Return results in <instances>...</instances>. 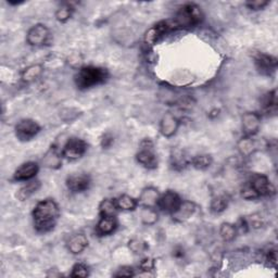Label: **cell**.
<instances>
[{
    "mask_svg": "<svg viewBox=\"0 0 278 278\" xmlns=\"http://www.w3.org/2000/svg\"><path fill=\"white\" fill-rule=\"evenodd\" d=\"M60 216V208L55 200L45 199L34 207L33 219L35 229L46 234L55 228Z\"/></svg>",
    "mask_w": 278,
    "mask_h": 278,
    "instance_id": "cell-1",
    "label": "cell"
},
{
    "mask_svg": "<svg viewBox=\"0 0 278 278\" xmlns=\"http://www.w3.org/2000/svg\"><path fill=\"white\" fill-rule=\"evenodd\" d=\"M109 78L107 68L100 66H83L75 75V84L80 89H87L91 87L104 84Z\"/></svg>",
    "mask_w": 278,
    "mask_h": 278,
    "instance_id": "cell-2",
    "label": "cell"
},
{
    "mask_svg": "<svg viewBox=\"0 0 278 278\" xmlns=\"http://www.w3.org/2000/svg\"><path fill=\"white\" fill-rule=\"evenodd\" d=\"M172 20L177 30L190 29L202 22L203 12L196 4H186L179 8L175 17Z\"/></svg>",
    "mask_w": 278,
    "mask_h": 278,
    "instance_id": "cell-3",
    "label": "cell"
},
{
    "mask_svg": "<svg viewBox=\"0 0 278 278\" xmlns=\"http://www.w3.org/2000/svg\"><path fill=\"white\" fill-rule=\"evenodd\" d=\"M269 147L268 142L263 137L245 136L239 139L237 149L242 156H250L258 151H264Z\"/></svg>",
    "mask_w": 278,
    "mask_h": 278,
    "instance_id": "cell-4",
    "label": "cell"
},
{
    "mask_svg": "<svg viewBox=\"0 0 278 278\" xmlns=\"http://www.w3.org/2000/svg\"><path fill=\"white\" fill-rule=\"evenodd\" d=\"M136 160L148 170H154L158 168V158L154 153L153 143L150 139H144L141 143L139 150L136 154Z\"/></svg>",
    "mask_w": 278,
    "mask_h": 278,
    "instance_id": "cell-5",
    "label": "cell"
},
{
    "mask_svg": "<svg viewBox=\"0 0 278 278\" xmlns=\"http://www.w3.org/2000/svg\"><path fill=\"white\" fill-rule=\"evenodd\" d=\"M40 132L37 122L31 119L21 120L15 126V135L22 142H29Z\"/></svg>",
    "mask_w": 278,
    "mask_h": 278,
    "instance_id": "cell-6",
    "label": "cell"
},
{
    "mask_svg": "<svg viewBox=\"0 0 278 278\" xmlns=\"http://www.w3.org/2000/svg\"><path fill=\"white\" fill-rule=\"evenodd\" d=\"M87 150V144L80 138H70L63 147L62 154L68 160H77L82 158Z\"/></svg>",
    "mask_w": 278,
    "mask_h": 278,
    "instance_id": "cell-7",
    "label": "cell"
},
{
    "mask_svg": "<svg viewBox=\"0 0 278 278\" xmlns=\"http://www.w3.org/2000/svg\"><path fill=\"white\" fill-rule=\"evenodd\" d=\"M182 200L176 194L175 191L168 190L165 191L163 195L160 196L159 201L156 206H158L161 211L168 213V214H174L177 210L179 205L181 204Z\"/></svg>",
    "mask_w": 278,
    "mask_h": 278,
    "instance_id": "cell-8",
    "label": "cell"
},
{
    "mask_svg": "<svg viewBox=\"0 0 278 278\" xmlns=\"http://www.w3.org/2000/svg\"><path fill=\"white\" fill-rule=\"evenodd\" d=\"M49 30L47 29L46 25L43 24H36L33 28L30 29L26 35V41L29 42V45L34 47H41L46 45L49 39Z\"/></svg>",
    "mask_w": 278,
    "mask_h": 278,
    "instance_id": "cell-9",
    "label": "cell"
},
{
    "mask_svg": "<svg viewBox=\"0 0 278 278\" xmlns=\"http://www.w3.org/2000/svg\"><path fill=\"white\" fill-rule=\"evenodd\" d=\"M249 182L251 186L254 188L259 197H271L276 193V189L273 186L271 180H269L265 175L258 174V175H254L252 177L251 181Z\"/></svg>",
    "mask_w": 278,
    "mask_h": 278,
    "instance_id": "cell-10",
    "label": "cell"
},
{
    "mask_svg": "<svg viewBox=\"0 0 278 278\" xmlns=\"http://www.w3.org/2000/svg\"><path fill=\"white\" fill-rule=\"evenodd\" d=\"M90 186V177L87 174H73L66 179V187L74 194L83 193Z\"/></svg>",
    "mask_w": 278,
    "mask_h": 278,
    "instance_id": "cell-11",
    "label": "cell"
},
{
    "mask_svg": "<svg viewBox=\"0 0 278 278\" xmlns=\"http://www.w3.org/2000/svg\"><path fill=\"white\" fill-rule=\"evenodd\" d=\"M242 129L246 136L257 135L261 127V117L256 112H246L241 118Z\"/></svg>",
    "mask_w": 278,
    "mask_h": 278,
    "instance_id": "cell-12",
    "label": "cell"
},
{
    "mask_svg": "<svg viewBox=\"0 0 278 278\" xmlns=\"http://www.w3.org/2000/svg\"><path fill=\"white\" fill-rule=\"evenodd\" d=\"M256 66L258 71L263 75H271L277 67V59L273 56L265 54H259L254 58Z\"/></svg>",
    "mask_w": 278,
    "mask_h": 278,
    "instance_id": "cell-13",
    "label": "cell"
},
{
    "mask_svg": "<svg viewBox=\"0 0 278 278\" xmlns=\"http://www.w3.org/2000/svg\"><path fill=\"white\" fill-rule=\"evenodd\" d=\"M180 122L175 115H173L172 113H167L160 122V132L164 137L171 138L176 134Z\"/></svg>",
    "mask_w": 278,
    "mask_h": 278,
    "instance_id": "cell-14",
    "label": "cell"
},
{
    "mask_svg": "<svg viewBox=\"0 0 278 278\" xmlns=\"http://www.w3.org/2000/svg\"><path fill=\"white\" fill-rule=\"evenodd\" d=\"M39 171V167L36 162H26L14 172L13 179L16 181H24L33 179Z\"/></svg>",
    "mask_w": 278,
    "mask_h": 278,
    "instance_id": "cell-15",
    "label": "cell"
},
{
    "mask_svg": "<svg viewBox=\"0 0 278 278\" xmlns=\"http://www.w3.org/2000/svg\"><path fill=\"white\" fill-rule=\"evenodd\" d=\"M62 155L63 154L60 152L57 146H51L42 158L43 167L52 170H58L61 168V164H62Z\"/></svg>",
    "mask_w": 278,
    "mask_h": 278,
    "instance_id": "cell-16",
    "label": "cell"
},
{
    "mask_svg": "<svg viewBox=\"0 0 278 278\" xmlns=\"http://www.w3.org/2000/svg\"><path fill=\"white\" fill-rule=\"evenodd\" d=\"M159 198L160 194L158 189H155L154 187H146L145 189H143L141 196H139L138 203L142 206L154 207L158 204Z\"/></svg>",
    "mask_w": 278,
    "mask_h": 278,
    "instance_id": "cell-17",
    "label": "cell"
},
{
    "mask_svg": "<svg viewBox=\"0 0 278 278\" xmlns=\"http://www.w3.org/2000/svg\"><path fill=\"white\" fill-rule=\"evenodd\" d=\"M197 211V205L191 201H182L179 205L178 210L172 214L173 219L176 222L182 223L188 221L191 216H193Z\"/></svg>",
    "mask_w": 278,
    "mask_h": 278,
    "instance_id": "cell-18",
    "label": "cell"
},
{
    "mask_svg": "<svg viewBox=\"0 0 278 278\" xmlns=\"http://www.w3.org/2000/svg\"><path fill=\"white\" fill-rule=\"evenodd\" d=\"M88 246V239L84 234H76L68 239L67 249L73 254H80Z\"/></svg>",
    "mask_w": 278,
    "mask_h": 278,
    "instance_id": "cell-19",
    "label": "cell"
},
{
    "mask_svg": "<svg viewBox=\"0 0 278 278\" xmlns=\"http://www.w3.org/2000/svg\"><path fill=\"white\" fill-rule=\"evenodd\" d=\"M118 227V222L114 216H101L99 223L97 224V233L100 236H107L114 233Z\"/></svg>",
    "mask_w": 278,
    "mask_h": 278,
    "instance_id": "cell-20",
    "label": "cell"
},
{
    "mask_svg": "<svg viewBox=\"0 0 278 278\" xmlns=\"http://www.w3.org/2000/svg\"><path fill=\"white\" fill-rule=\"evenodd\" d=\"M40 188V181L36 179H31L28 181V184L22 186L16 193V198L20 201H25L30 197H32L35 193H37V190Z\"/></svg>",
    "mask_w": 278,
    "mask_h": 278,
    "instance_id": "cell-21",
    "label": "cell"
},
{
    "mask_svg": "<svg viewBox=\"0 0 278 278\" xmlns=\"http://www.w3.org/2000/svg\"><path fill=\"white\" fill-rule=\"evenodd\" d=\"M190 160L188 159V156L182 150H180V149L174 150L173 149L172 154H171V164L175 170L185 169L188 164H190Z\"/></svg>",
    "mask_w": 278,
    "mask_h": 278,
    "instance_id": "cell-22",
    "label": "cell"
},
{
    "mask_svg": "<svg viewBox=\"0 0 278 278\" xmlns=\"http://www.w3.org/2000/svg\"><path fill=\"white\" fill-rule=\"evenodd\" d=\"M262 108L267 113H274L277 109V91L276 89L267 92L261 100Z\"/></svg>",
    "mask_w": 278,
    "mask_h": 278,
    "instance_id": "cell-23",
    "label": "cell"
},
{
    "mask_svg": "<svg viewBox=\"0 0 278 278\" xmlns=\"http://www.w3.org/2000/svg\"><path fill=\"white\" fill-rule=\"evenodd\" d=\"M213 159L210 154H198L194 158H191L190 160V164L193 165V167L196 170H200V171H204L206 169H208L212 165Z\"/></svg>",
    "mask_w": 278,
    "mask_h": 278,
    "instance_id": "cell-24",
    "label": "cell"
},
{
    "mask_svg": "<svg viewBox=\"0 0 278 278\" xmlns=\"http://www.w3.org/2000/svg\"><path fill=\"white\" fill-rule=\"evenodd\" d=\"M119 210L117 201L113 199H103L99 204V212L101 216H115Z\"/></svg>",
    "mask_w": 278,
    "mask_h": 278,
    "instance_id": "cell-25",
    "label": "cell"
},
{
    "mask_svg": "<svg viewBox=\"0 0 278 278\" xmlns=\"http://www.w3.org/2000/svg\"><path fill=\"white\" fill-rule=\"evenodd\" d=\"M42 66L40 64H33L24 70L22 73V80L24 83H32L36 81L42 73Z\"/></svg>",
    "mask_w": 278,
    "mask_h": 278,
    "instance_id": "cell-26",
    "label": "cell"
},
{
    "mask_svg": "<svg viewBox=\"0 0 278 278\" xmlns=\"http://www.w3.org/2000/svg\"><path fill=\"white\" fill-rule=\"evenodd\" d=\"M237 234L238 229L236 227V225H233L230 223H223L221 225L220 235L225 242H230L235 240V238L237 237Z\"/></svg>",
    "mask_w": 278,
    "mask_h": 278,
    "instance_id": "cell-27",
    "label": "cell"
},
{
    "mask_svg": "<svg viewBox=\"0 0 278 278\" xmlns=\"http://www.w3.org/2000/svg\"><path fill=\"white\" fill-rule=\"evenodd\" d=\"M141 220L144 225L152 226L159 220L158 212L154 210V207L143 206V210L141 212Z\"/></svg>",
    "mask_w": 278,
    "mask_h": 278,
    "instance_id": "cell-28",
    "label": "cell"
},
{
    "mask_svg": "<svg viewBox=\"0 0 278 278\" xmlns=\"http://www.w3.org/2000/svg\"><path fill=\"white\" fill-rule=\"evenodd\" d=\"M117 204L118 207L121 208V210L123 211H133L137 207L138 205V201L136 199H134L133 197H130L128 195H122L120 196L117 200Z\"/></svg>",
    "mask_w": 278,
    "mask_h": 278,
    "instance_id": "cell-29",
    "label": "cell"
},
{
    "mask_svg": "<svg viewBox=\"0 0 278 278\" xmlns=\"http://www.w3.org/2000/svg\"><path fill=\"white\" fill-rule=\"evenodd\" d=\"M229 200L226 196H216L212 199L211 204H210V210L211 212L219 214L224 212L228 206Z\"/></svg>",
    "mask_w": 278,
    "mask_h": 278,
    "instance_id": "cell-30",
    "label": "cell"
},
{
    "mask_svg": "<svg viewBox=\"0 0 278 278\" xmlns=\"http://www.w3.org/2000/svg\"><path fill=\"white\" fill-rule=\"evenodd\" d=\"M73 11H74V9L71 5H63V6H61L57 12H56V17H57V20L61 23H65L67 20L71 19V16L73 14Z\"/></svg>",
    "mask_w": 278,
    "mask_h": 278,
    "instance_id": "cell-31",
    "label": "cell"
},
{
    "mask_svg": "<svg viewBox=\"0 0 278 278\" xmlns=\"http://www.w3.org/2000/svg\"><path fill=\"white\" fill-rule=\"evenodd\" d=\"M128 248L132 250L134 253L139 254L143 253V252H145L148 249V245L141 239H132L128 242Z\"/></svg>",
    "mask_w": 278,
    "mask_h": 278,
    "instance_id": "cell-32",
    "label": "cell"
},
{
    "mask_svg": "<svg viewBox=\"0 0 278 278\" xmlns=\"http://www.w3.org/2000/svg\"><path fill=\"white\" fill-rule=\"evenodd\" d=\"M240 194H241V197L246 200H254V199L260 198L259 195L257 194V191L254 190V188L251 186L250 182H247V184L243 185V187L241 188Z\"/></svg>",
    "mask_w": 278,
    "mask_h": 278,
    "instance_id": "cell-33",
    "label": "cell"
},
{
    "mask_svg": "<svg viewBox=\"0 0 278 278\" xmlns=\"http://www.w3.org/2000/svg\"><path fill=\"white\" fill-rule=\"evenodd\" d=\"M88 275H89L88 267H87L83 263H77L72 268V274H71L72 277H82V278H84V277H87Z\"/></svg>",
    "mask_w": 278,
    "mask_h": 278,
    "instance_id": "cell-34",
    "label": "cell"
},
{
    "mask_svg": "<svg viewBox=\"0 0 278 278\" xmlns=\"http://www.w3.org/2000/svg\"><path fill=\"white\" fill-rule=\"evenodd\" d=\"M269 2L267 0H250V2L246 3V6L250 9V10H262Z\"/></svg>",
    "mask_w": 278,
    "mask_h": 278,
    "instance_id": "cell-35",
    "label": "cell"
},
{
    "mask_svg": "<svg viewBox=\"0 0 278 278\" xmlns=\"http://www.w3.org/2000/svg\"><path fill=\"white\" fill-rule=\"evenodd\" d=\"M115 277H133L135 276L134 269L130 266H123L120 269H118V272L114 274Z\"/></svg>",
    "mask_w": 278,
    "mask_h": 278,
    "instance_id": "cell-36",
    "label": "cell"
},
{
    "mask_svg": "<svg viewBox=\"0 0 278 278\" xmlns=\"http://www.w3.org/2000/svg\"><path fill=\"white\" fill-rule=\"evenodd\" d=\"M141 269L147 274H149L152 269H154V261L152 259H145L143 260V262L141 263Z\"/></svg>",
    "mask_w": 278,
    "mask_h": 278,
    "instance_id": "cell-37",
    "label": "cell"
},
{
    "mask_svg": "<svg viewBox=\"0 0 278 278\" xmlns=\"http://www.w3.org/2000/svg\"><path fill=\"white\" fill-rule=\"evenodd\" d=\"M266 260H267V262L269 263V265L276 266V262H277V253H276V251L275 250L268 251Z\"/></svg>",
    "mask_w": 278,
    "mask_h": 278,
    "instance_id": "cell-38",
    "label": "cell"
},
{
    "mask_svg": "<svg viewBox=\"0 0 278 278\" xmlns=\"http://www.w3.org/2000/svg\"><path fill=\"white\" fill-rule=\"evenodd\" d=\"M113 144V137L110 134H106L101 139V146L103 148H109Z\"/></svg>",
    "mask_w": 278,
    "mask_h": 278,
    "instance_id": "cell-39",
    "label": "cell"
}]
</instances>
